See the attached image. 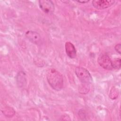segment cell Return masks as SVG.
Listing matches in <instances>:
<instances>
[{"label": "cell", "mask_w": 121, "mask_h": 121, "mask_svg": "<svg viewBox=\"0 0 121 121\" xmlns=\"http://www.w3.org/2000/svg\"><path fill=\"white\" fill-rule=\"evenodd\" d=\"M47 80L54 90L59 91L62 89L64 84V79L62 74L54 69H49L46 74Z\"/></svg>", "instance_id": "1"}, {"label": "cell", "mask_w": 121, "mask_h": 121, "mask_svg": "<svg viewBox=\"0 0 121 121\" xmlns=\"http://www.w3.org/2000/svg\"><path fill=\"white\" fill-rule=\"evenodd\" d=\"M75 74L82 85L89 86L93 82V78L89 72L82 67H77L75 69Z\"/></svg>", "instance_id": "2"}, {"label": "cell", "mask_w": 121, "mask_h": 121, "mask_svg": "<svg viewBox=\"0 0 121 121\" xmlns=\"http://www.w3.org/2000/svg\"><path fill=\"white\" fill-rule=\"evenodd\" d=\"M98 64L103 68L107 70L112 69V60L110 56L106 53H102L97 58Z\"/></svg>", "instance_id": "3"}, {"label": "cell", "mask_w": 121, "mask_h": 121, "mask_svg": "<svg viewBox=\"0 0 121 121\" xmlns=\"http://www.w3.org/2000/svg\"><path fill=\"white\" fill-rule=\"evenodd\" d=\"M38 4L41 9L45 13L52 14L55 9L53 2L50 0H40L38 1Z\"/></svg>", "instance_id": "4"}, {"label": "cell", "mask_w": 121, "mask_h": 121, "mask_svg": "<svg viewBox=\"0 0 121 121\" xmlns=\"http://www.w3.org/2000/svg\"><path fill=\"white\" fill-rule=\"evenodd\" d=\"M115 2L114 0H94L92 2L93 6L97 9H104L112 6Z\"/></svg>", "instance_id": "5"}, {"label": "cell", "mask_w": 121, "mask_h": 121, "mask_svg": "<svg viewBox=\"0 0 121 121\" xmlns=\"http://www.w3.org/2000/svg\"><path fill=\"white\" fill-rule=\"evenodd\" d=\"M26 38L34 44L39 45L41 43V37L40 34L34 31L28 30L25 33Z\"/></svg>", "instance_id": "6"}, {"label": "cell", "mask_w": 121, "mask_h": 121, "mask_svg": "<svg viewBox=\"0 0 121 121\" xmlns=\"http://www.w3.org/2000/svg\"><path fill=\"white\" fill-rule=\"evenodd\" d=\"M65 48L66 54L69 58L74 59L76 57V50L73 43L70 42H67L65 43Z\"/></svg>", "instance_id": "7"}, {"label": "cell", "mask_w": 121, "mask_h": 121, "mask_svg": "<svg viewBox=\"0 0 121 121\" xmlns=\"http://www.w3.org/2000/svg\"><path fill=\"white\" fill-rule=\"evenodd\" d=\"M17 84L19 85V86H23V84H24V81L26 80L25 74L23 72L20 71L18 73L17 76Z\"/></svg>", "instance_id": "8"}, {"label": "cell", "mask_w": 121, "mask_h": 121, "mask_svg": "<svg viewBox=\"0 0 121 121\" xmlns=\"http://www.w3.org/2000/svg\"><path fill=\"white\" fill-rule=\"evenodd\" d=\"M112 64L113 69H120L121 63L120 58H115L112 60Z\"/></svg>", "instance_id": "9"}, {"label": "cell", "mask_w": 121, "mask_h": 121, "mask_svg": "<svg viewBox=\"0 0 121 121\" xmlns=\"http://www.w3.org/2000/svg\"><path fill=\"white\" fill-rule=\"evenodd\" d=\"M115 50L120 54L121 53V44L118 43L115 45L114 46Z\"/></svg>", "instance_id": "10"}, {"label": "cell", "mask_w": 121, "mask_h": 121, "mask_svg": "<svg viewBox=\"0 0 121 121\" xmlns=\"http://www.w3.org/2000/svg\"><path fill=\"white\" fill-rule=\"evenodd\" d=\"M76 1L78 3H87V2H89V0H77Z\"/></svg>", "instance_id": "11"}]
</instances>
